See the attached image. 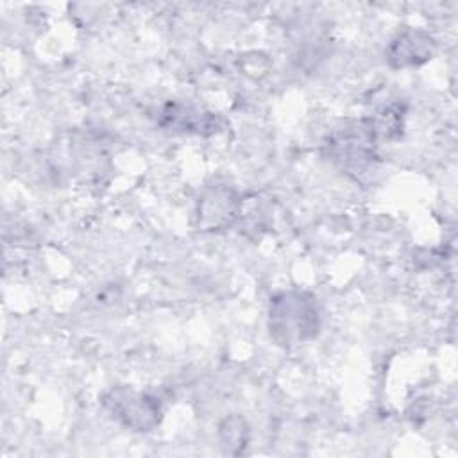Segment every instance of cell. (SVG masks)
Segmentation results:
<instances>
[{"label":"cell","mask_w":458,"mask_h":458,"mask_svg":"<svg viewBox=\"0 0 458 458\" xmlns=\"http://www.w3.org/2000/svg\"><path fill=\"white\" fill-rule=\"evenodd\" d=\"M268 320L272 336L283 345L315 336L320 326L315 301L299 292H288L274 297L270 302Z\"/></svg>","instance_id":"6da1fadb"},{"label":"cell","mask_w":458,"mask_h":458,"mask_svg":"<svg viewBox=\"0 0 458 458\" xmlns=\"http://www.w3.org/2000/svg\"><path fill=\"white\" fill-rule=\"evenodd\" d=\"M104 404L113 417L136 431H147L157 424L159 406L147 395H138L127 388H116L109 392Z\"/></svg>","instance_id":"7a4b0ae2"},{"label":"cell","mask_w":458,"mask_h":458,"mask_svg":"<svg viewBox=\"0 0 458 458\" xmlns=\"http://www.w3.org/2000/svg\"><path fill=\"white\" fill-rule=\"evenodd\" d=\"M372 138L370 127H352L340 131L331 141V156L342 163L347 170H361L372 157Z\"/></svg>","instance_id":"3957f363"},{"label":"cell","mask_w":458,"mask_h":458,"mask_svg":"<svg viewBox=\"0 0 458 458\" xmlns=\"http://www.w3.org/2000/svg\"><path fill=\"white\" fill-rule=\"evenodd\" d=\"M433 41L422 32H406L399 36L390 48V59L394 66L419 64L431 55Z\"/></svg>","instance_id":"277c9868"}]
</instances>
